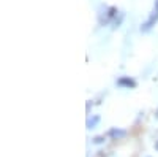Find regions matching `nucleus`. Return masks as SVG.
I'll return each mask as SVG.
<instances>
[{
    "mask_svg": "<svg viewBox=\"0 0 158 157\" xmlns=\"http://www.w3.org/2000/svg\"><path fill=\"white\" fill-rule=\"evenodd\" d=\"M118 84H122V86L125 84V86H128V87H130V86H131V87L136 86V83H135L133 80H130V78H122V80L118 81Z\"/></svg>",
    "mask_w": 158,
    "mask_h": 157,
    "instance_id": "nucleus-1",
    "label": "nucleus"
},
{
    "mask_svg": "<svg viewBox=\"0 0 158 157\" xmlns=\"http://www.w3.org/2000/svg\"><path fill=\"white\" fill-rule=\"evenodd\" d=\"M155 8H156V11H158V0H156V2H155Z\"/></svg>",
    "mask_w": 158,
    "mask_h": 157,
    "instance_id": "nucleus-2",
    "label": "nucleus"
}]
</instances>
